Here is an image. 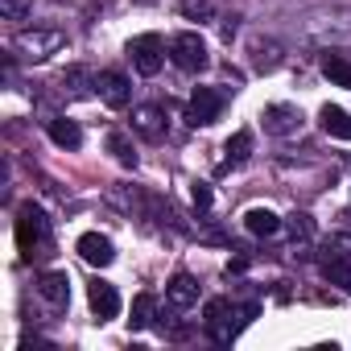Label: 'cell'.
<instances>
[{
    "mask_svg": "<svg viewBox=\"0 0 351 351\" xmlns=\"http://www.w3.org/2000/svg\"><path fill=\"white\" fill-rule=\"evenodd\" d=\"M256 314H261V302L211 298V302H207V310H203V326H207V335H211L219 347H228V343H236V339H240V330H244Z\"/></svg>",
    "mask_w": 351,
    "mask_h": 351,
    "instance_id": "6da1fadb",
    "label": "cell"
},
{
    "mask_svg": "<svg viewBox=\"0 0 351 351\" xmlns=\"http://www.w3.org/2000/svg\"><path fill=\"white\" fill-rule=\"evenodd\" d=\"M17 248H21L25 261L50 256V219H46V211L34 207V203H25V207L17 211Z\"/></svg>",
    "mask_w": 351,
    "mask_h": 351,
    "instance_id": "7a4b0ae2",
    "label": "cell"
},
{
    "mask_svg": "<svg viewBox=\"0 0 351 351\" xmlns=\"http://www.w3.org/2000/svg\"><path fill=\"white\" fill-rule=\"evenodd\" d=\"M66 46V34L62 29H25V34H17V42H13V50L25 58V62H46L50 54H58Z\"/></svg>",
    "mask_w": 351,
    "mask_h": 351,
    "instance_id": "3957f363",
    "label": "cell"
},
{
    "mask_svg": "<svg viewBox=\"0 0 351 351\" xmlns=\"http://www.w3.org/2000/svg\"><path fill=\"white\" fill-rule=\"evenodd\" d=\"M169 58H173V66L186 71V75H199V71H207V62H211L207 42H203L199 34H173V38H169Z\"/></svg>",
    "mask_w": 351,
    "mask_h": 351,
    "instance_id": "277c9868",
    "label": "cell"
},
{
    "mask_svg": "<svg viewBox=\"0 0 351 351\" xmlns=\"http://www.w3.org/2000/svg\"><path fill=\"white\" fill-rule=\"evenodd\" d=\"M128 58H132V66L141 75H157L161 62H165V42L157 34H141V38L128 42Z\"/></svg>",
    "mask_w": 351,
    "mask_h": 351,
    "instance_id": "5b68a950",
    "label": "cell"
},
{
    "mask_svg": "<svg viewBox=\"0 0 351 351\" xmlns=\"http://www.w3.org/2000/svg\"><path fill=\"white\" fill-rule=\"evenodd\" d=\"M219 112H223V91H215V87H195V95H191V104H186V120H191L195 128H207V124L219 120Z\"/></svg>",
    "mask_w": 351,
    "mask_h": 351,
    "instance_id": "8992f818",
    "label": "cell"
},
{
    "mask_svg": "<svg viewBox=\"0 0 351 351\" xmlns=\"http://www.w3.org/2000/svg\"><path fill=\"white\" fill-rule=\"evenodd\" d=\"M261 124H265L269 136H293V132L302 128V112H298L293 104H269V108L261 112Z\"/></svg>",
    "mask_w": 351,
    "mask_h": 351,
    "instance_id": "52a82bcc",
    "label": "cell"
},
{
    "mask_svg": "<svg viewBox=\"0 0 351 351\" xmlns=\"http://www.w3.org/2000/svg\"><path fill=\"white\" fill-rule=\"evenodd\" d=\"M38 298L50 306V310H66L71 306V277L62 269H50L38 277Z\"/></svg>",
    "mask_w": 351,
    "mask_h": 351,
    "instance_id": "ba28073f",
    "label": "cell"
},
{
    "mask_svg": "<svg viewBox=\"0 0 351 351\" xmlns=\"http://www.w3.org/2000/svg\"><path fill=\"white\" fill-rule=\"evenodd\" d=\"M87 302H91V310H95V322H108V318H116L120 314V293H116V285L112 281H91L87 285Z\"/></svg>",
    "mask_w": 351,
    "mask_h": 351,
    "instance_id": "9c48e42d",
    "label": "cell"
},
{
    "mask_svg": "<svg viewBox=\"0 0 351 351\" xmlns=\"http://www.w3.org/2000/svg\"><path fill=\"white\" fill-rule=\"evenodd\" d=\"M95 91H99V99H104L108 108H124V104L132 99V87H128V79H124L120 71H99V75H95Z\"/></svg>",
    "mask_w": 351,
    "mask_h": 351,
    "instance_id": "30bf717a",
    "label": "cell"
},
{
    "mask_svg": "<svg viewBox=\"0 0 351 351\" xmlns=\"http://www.w3.org/2000/svg\"><path fill=\"white\" fill-rule=\"evenodd\" d=\"M132 128H136L145 141H161L165 128H169V120H165V112H161L157 104H141V108H132Z\"/></svg>",
    "mask_w": 351,
    "mask_h": 351,
    "instance_id": "8fae6325",
    "label": "cell"
},
{
    "mask_svg": "<svg viewBox=\"0 0 351 351\" xmlns=\"http://www.w3.org/2000/svg\"><path fill=\"white\" fill-rule=\"evenodd\" d=\"M79 256L87 261V265H95V269H108L112 261H116V248H112V240L108 236H99V232H87V236H79Z\"/></svg>",
    "mask_w": 351,
    "mask_h": 351,
    "instance_id": "7c38bea8",
    "label": "cell"
},
{
    "mask_svg": "<svg viewBox=\"0 0 351 351\" xmlns=\"http://www.w3.org/2000/svg\"><path fill=\"white\" fill-rule=\"evenodd\" d=\"M165 302H169V310H191V306L199 302V281H195L191 273L169 277V285H165Z\"/></svg>",
    "mask_w": 351,
    "mask_h": 351,
    "instance_id": "4fadbf2b",
    "label": "cell"
},
{
    "mask_svg": "<svg viewBox=\"0 0 351 351\" xmlns=\"http://www.w3.org/2000/svg\"><path fill=\"white\" fill-rule=\"evenodd\" d=\"M46 132H50V141H54L58 149H79V145H83V128H79L75 120H66V116H50V120H46Z\"/></svg>",
    "mask_w": 351,
    "mask_h": 351,
    "instance_id": "5bb4252c",
    "label": "cell"
},
{
    "mask_svg": "<svg viewBox=\"0 0 351 351\" xmlns=\"http://www.w3.org/2000/svg\"><path fill=\"white\" fill-rule=\"evenodd\" d=\"M318 124H322V132H326V136H335V141H351V112H343V108L326 104V108L318 112Z\"/></svg>",
    "mask_w": 351,
    "mask_h": 351,
    "instance_id": "9a60e30c",
    "label": "cell"
},
{
    "mask_svg": "<svg viewBox=\"0 0 351 351\" xmlns=\"http://www.w3.org/2000/svg\"><path fill=\"white\" fill-rule=\"evenodd\" d=\"M244 228H248L252 236L269 240V236H277V232H281V215H277V211H269V207H252V211L244 215Z\"/></svg>",
    "mask_w": 351,
    "mask_h": 351,
    "instance_id": "2e32d148",
    "label": "cell"
},
{
    "mask_svg": "<svg viewBox=\"0 0 351 351\" xmlns=\"http://www.w3.org/2000/svg\"><path fill=\"white\" fill-rule=\"evenodd\" d=\"M95 91V75L87 71V66H71L66 75H62V95H91Z\"/></svg>",
    "mask_w": 351,
    "mask_h": 351,
    "instance_id": "e0dca14e",
    "label": "cell"
},
{
    "mask_svg": "<svg viewBox=\"0 0 351 351\" xmlns=\"http://www.w3.org/2000/svg\"><path fill=\"white\" fill-rule=\"evenodd\" d=\"M322 75H326L335 87H347V91H351V62H347L343 54L326 50V54H322Z\"/></svg>",
    "mask_w": 351,
    "mask_h": 351,
    "instance_id": "ac0fdd59",
    "label": "cell"
},
{
    "mask_svg": "<svg viewBox=\"0 0 351 351\" xmlns=\"http://www.w3.org/2000/svg\"><path fill=\"white\" fill-rule=\"evenodd\" d=\"M252 66H256L261 75H265V71H277V66H281V46L256 38V42H252Z\"/></svg>",
    "mask_w": 351,
    "mask_h": 351,
    "instance_id": "d6986e66",
    "label": "cell"
},
{
    "mask_svg": "<svg viewBox=\"0 0 351 351\" xmlns=\"http://www.w3.org/2000/svg\"><path fill=\"white\" fill-rule=\"evenodd\" d=\"M223 169H236V165H244L248 157H252V132H236L228 145H223Z\"/></svg>",
    "mask_w": 351,
    "mask_h": 351,
    "instance_id": "ffe728a7",
    "label": "cell"
},
{
    "mask_svg": "<svg viewBox=\"0 0 351 351\" xmlns=\"http://www.w3.org/2000/svg\"><path fill=\"white\" fill-rule=\"evenodd\" d=\"M322 277L339 289H351V256H322Z\"/></svg>",
    "mask_w": 351,
    "mask_h": 351,
    "instance_id": "44dd1931",
    "label": "cell"
},
{
    "mask_svg": "<svg viewBox=\"0 0 351 351\" xmlns=\"http://www.w3.org/2000/svg\"><path fill=\"white\" fill-rule=\"evenodd\" d=\"M108 153H112L124 169H136V149H132V141H128L120 128H112V132H108Z\"/></svg>",
    "mask_w": 351,
    "mask_h": 351,
    "instance_id": "7402d4cb",
    "label": "cell"
},
{
    "mask_svg": "<svg viewBox=\"0 0 351 351\" xmlns=\"http://www.w3.org/2000/svg\"><path fill=\"white\" fill-rule=\"evenodd\" d=\"M153 310H157V298L153 293H136V302H132V330H145V326H153Z\"/></svg>",
    "mask_w": 351,
    "mask_h": 351,
    "instance_id": "603a6c76",
    "label": "cell"
},
{
    "mask_svg": "<svg viewBox=\"0 0 351 351\" xmlns=\"http://www.w3.org/2000/svg\"><path fill=\"white\" fill-rule=\"evenodd\" d=\"M285 228H289V240H293V244H306V240H314V219H310L306 211H293V215L285 219Z\"/></svg>",
    "mask_w": 351,
    "mask_h": 351,
    "instance_id": "cb8c5ba5",
    "label": "cell"
},
{
    "mask_svg": "<svg viewBox=\"0 0 351 351\" xmlns=\"http://www.w3.org/2000/svg\"><path fill=\"white\" fill-rule=\"evenodd\" d=\"M34 9V0H0V17L5 21H25Z\"/></svg>",
    "mask_w": 351,
    "mask_h": 351,
    "instance_id": "d4e9b609",
    "label": "cell"
},
{
    "mask_svg": "<svg viewBox=\"0 0 351 351\" xmlns=\"http://www.w3.org/2000/svg\"><path fill=\"white\" fill-rule=\"evenodd\" d=\"M322 256H351V236L347 232H335L322 240Z\"/></svg>",
    "mask_w": 351,
    "mask_h": 351,
    "instance_id": "484cf974",
    "label": "cell"
},
{
    "mask_svg": "<svg viewBox=\"0 0 351 351\" xmlns=\"http://www.w3.org/2000/svg\"><path fill=\"white\" fill-rule=\"evenodd\" d=\"M182 13H186L191 21H211L215 5H211V0H182Z\"/></svg>",
    "mask_w": 351,
    "mask_h": 351,
    "instance_id": "4316f807",
    "label": "cell"
},
{
    "mask_svg": "<svg viewBox=\"0 0 351 351\" xmlns=\"http://www.w3.org/2000/svg\"><path fill=\"white\" fill-rule=\"evenodd\" d=\"M191 199H195V207H199V211H207V207H211V186H207V182H195Z\"/></svg>",
    "mask_w": 351,
    "mask_h": 351,
    "instance_id": "83f0119b",
    "label": "cell"
},
{
    "mask_svg": "<svg viewBox=\"0 0 351 351\" xmlns=\"http://www.w3.org/2000/svg\"><path fill=\"white\" fill-rule=\"evenodd\" d=\"M236 29H240V17H223V38H228V42L236 38Z\"/></svg>",
    "mask_w": 351,
    "mask_h": 351,
    "instance_id": "f1b7e54d",
    "label": "cell"
},
{
    "mask_svg": "<svg viewBox=\"0 0 351 351\" xmlns=\"http://www.w3.org/2000/svg\"><path fill=\"white\" fill-rule=\"evenodd\" d=\"M244 269H248V256H236V261H228V277H232V273H244Z\"/></svg>",
    "mask_w": 351,
    "mask_h": 351,
    "instance_id": "f546056e",
    "label": "cell"
},
{
    "mask_svg": "<svg viewBox=\"0 0 351 351\" xmlns=\"http://www.w3.org/2000/svg\"><path fill=\"white\" fill-rule=\"evenodd\" d=\"M141 5H153V0H141Z\"/></svg>",
    "mask_w": 351,
    "mask_h": 351,
    "instance_id": "4dcf8cb0",
    "label": "cell"
}]
</instances>
